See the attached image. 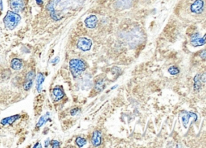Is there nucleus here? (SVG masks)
<instances>
[{"label":"nucleus","instance_id":"nucleus-1","mask_svg":"<svg viewBox=\"0 0 206 148\" xmlns=\"http://www.w3.org/2000/svg\"><path fill=\"white\" fill-rule=\"evenodd\" d=\"M20 15L18 13L12 11H8L6 12V16L3 19V23L7 29L13 30L17 27L19 23L20 22Z\"/></svg>","mask_w":206,"mask_h":148},{"label":"nucleus","instance_id":"nucleus-2","mask_svg":"<svg viewBox=\"0 0 206 148\" xmlns=\"http://www.w3.org/2000/svg\"><path fill=\"white\" fill-rule=\"evenodd\" d=\"M69 69L73 77H79L86 69V64L84 60L80 59H72L69 61Z\"/></svg>","mask_w":206,"mask_h":148},{"label":"nucleus","instance_id":"nucleus-3","mask_svg":"<svg viewBox=\"0 0 206 148\" xmlns=\"http://www.w3.org/2000/svg\"><path fill=\"white\" fill-rule=\"evenodd\" d=\"M92 40L90 39L87 38V37H81V38L77 40V47L78 49L83 51V52H87L91 49Z\"/></svg>","mask_w":206,"mask_h":148},{"label":"nucleus","instance_id":"nucleus-4","mask_svg":"<svg viewBox=\"0 0 206 148\" xmlns=\"http://www.w3.org/2000/svg\"><path fill=\"white\" fill-rule=\"evenodd\" d=\"M205 11V2L204 0H195L190 5V11L193 14L200 15Z\"/></svg>","mask_w":206,"mask_h":148},{"label":"nucleus","instance_id":"nucleus-5","mask_svg":"<svg viewBox=\"0 0 206 148\" xmlns=\"http://www.w3.org/2000/svg\"><path fill=\"white\" fill-rule=\"evenodd\" d=\"M191 45L193 47H200L203 46L204 45L206 44V34L203 37H200L199 33H195L192 36H191Z\"/></svg>","mask_w":206,"mask_h":148},{"label":"nucleus","instance_id":"nucleus-6","mask_svg":"<svg viewBox=\"0 0 206 148\" xmlns=\"http://www.w3.org/2000/svg\"><path fill=\"white\" fill-rule=\"evenodd\" d=\"M198 119V116L192 112H187V111H184L182 112V117H181V120H182L183 126H184V128H188L189 126V120L193 119V121H197Z\"/></svg>","mask_w":206,"mask_h":148},{"label":"nucleus","instance_id":"nucleus-7","mask_svg":"<svg viewBox=\"0 0 206 148\" xmlns=\"http://www.w3.org/2000/svg\"><path fill=\"white\" fill-rule=\"evenodd\" d=\"M35 71L34 70H31L30 72L27 73L26 76V79H25V82L24 84V89L26 90V91H28L30 90V89L32 88L33 84V80L35 78Z\"/></svg>","mask_w":206,"mask_h":148},{"label":"nucleus","instance_id":"nucleus-8","mask_svg":"<svg viewBox=\"0 0 206 148\" xmlns=\"http://www.w3.org/2000/svg\"><path fill=\"white\" fill-rule=\"evenodd\" d=\"M10 6L12 10H13V11L18 13L24 10V3L22 0H11Z\"/></svg>","mask_w":206,"mask_h":148},{"label":"nucleus","instance_id":"nucleus-9","mask_svg":"<svg viewBox=\"0 0 206 148\" xmlns=\"http://www.w3.org/2000/svg\"><path fill=\"white\" fill-rule=\"evenodd\" d=\"M52 93H53V100L55 101H60L65 96V92H64V90L62 89L61 86H56L53 89V92Z\"/></svg>","mask_w":206,"mask_h":148},{"label":"nucleus","instance_id":"nucleus-10","mask_svg":"<svg viewBox=\"0 0 206 148\" xmlns=\"http://www.w3.org/2000/svg\"><path fill=\"white\" fill-rule=\"evenodd\" d=\"M85 24L86 27H88L89 29H94L96 27L97 24V16L94 15H91L88 16L85 19Z\"/></svg>","mask_w":206,"mask_h":148},{"label":"nucleus","instance_id":"nucleus-11","mask_svg":"<svg viewBox=\"0 0 206 148\" xmlns=\"http://www.w3.org/2000/svg\"><path fill=\"white\" fill-rule=\"evenodd\" d=\"M92 144L94 147H99L102 144V133L100 130H95L93 133Z\"/></svg>","mask_w":206,"mask_h":148},{"label":"nucleus","instance_id":"nucleus-12","mask_svg":"<svg viewBox=\"0 0 206 148\" xmlns=\"http://www.w3.org/2000/svg\"><path fill=\"white\" fill-rule=\"evenodd\" d=\"M20 119V115L19 114H16V115L11 116V117H8V118H6V119H3L2 121H0V123L3 126H6V125H12L13 124V122H15L16 120Z\"/></svg>","mask_w":206,"mask_h":148},{"label":"nucleus","instance_id":"nucleus-13","mask_svg":"<svg viewBox=\"0 0 206 148\" xmlns=\"http://www.w3.org/2000/svg\"><path fill=\"white\" fill-rule=\"evenodd\" d=\"M44 80H45V77L44 75L42 73H39L36 78V90L39 93L42 91V86L44 82Z\"/></svg>","mask_w":206,"mask_h":148},{"label":"nucleus","instance_id":"nucleus-14","mask_svg":"<svg viewBox=\"0 0 206 148\" xmlns=\"http://www.w3.org/2000/svg\"><path fill=\"white\" fill-rule=\"evenodd\" d=\"M11 67H12V69H14L15 71H19L20 70L21 68H23V62L22 60L18 58H15L12 60V63H11Z\"/></svg>","mask_w":206,"mask_h":148},{"label":"nucleus","instance_id":"nucleus-15","mask_svg":"<svg viewBox=\"0 0 206 148\" xmlns=\"http://www.w3.org/2000/svg\"><path fill=\"white\" fill-rule=\"evenodd\" d=\"M105 86H106V81H105L104 79H101V80H97L94 85L95 91L97 93L102 91L103 89H105Z\"/></svg>","mask_w":206,"mask_h":148},{"label":"nucleus","instance_id":"nucleus-16","mask_svg":"<svg viewBox=\"0 0 206 148\" xmlns=\"http://www.w3.org/2000/svg\"><path fill=\"white\" fill-rule=\"evenodd\" d=\"M49 115H50V114H49V113H47L46 114H44V115L42 116L41 118L39 119V121L37 122V124H36V127L37 128L41 127L43 125L45 124V123L49 120Z\"/></svg>","mask_w":206,"mask_h":148},{"label":"nucleus","instance_id":"nucleus-17","mask_svg":"<svg viewBox=\"0 0 206 148\" xmlns=\"http://www.w3.org/2000/svg\"><path fill=\"white\" fill-rule=\"evenodd\" d=\"M201 80H200V74H197L194 77V89L196 91H198L201 85Z\"/></svg>","mask_w":206,"mask_h":148},{"label":"nucleus","instance_id":"nucleus-18","mask_svg":"<svg viewBox=\"0 0 206 148\" xmlns=\"http://www.w3.org/2000/svg\"><path fill=\"white\" fill-rule=\"evenodd\" d=\"M87 143L86 139H84L82 137H78L76 139V144H77L79 147H83Z\"/></svg>","mask_w":206,"mask_h":148},{"label":"nucleus","instance_id":"nucleus-19","mask_svg":"<svg viewBox=\"0 0 206 148\" xmlns=\"http://www.w3.org/2000/svg\"><path fill=\"white\" fill-rule=\"evenodd\" d=\"M168 73L171 75H177L180 73V69L176 67V66H171L170 68H168Z\"/></svg>","mask_w":206,"mask_h":148},{"label":"nucleus","instance_id":"nucleus-20","mask_svg":"<svg viewBox=\"0 0 206 148\" xmlns=\"http://www.w3.org/2000/svg\"><path fill=\"white\" fill-rule=\"evenodd\" d=\"M50 144L52 146V147L53 148H57L60 147V142L56 140H52L50 141Z\"/></svg>","mask_w":206,"mask_h":148},{"label":"nucleus","instance_id":"nucleus-21","mask_svg":"<svg viewBox=\"0 0 206 148\" xmlns=\"http://www.w3.org/2000/svg\"><path fill=\"white\" fill-rule=\"evenodd\" d=\"M79 111H80L79 108H75V109H73V110H71V111H70V114H71V115H73V116L76 115V114H77V113L79 112Z\"/></svg>","mask_w":206,"mask_h":148},{"label":"nucleus","instance_id":"nucleus-22","mask_svg":"<svg viewBox=\"0 0 206 148\" xmlns=\"http://www.w3.org/2000/svg\"><path fill=\"white\" fill-rule=\"evenodd\" d=\"M200 80L201 82H206V73L200 74Z\"/></svg>","mask_w":206,"mask_h":148},{"label":"nucleus","instance_id":"nucleus-23","mask_svg":"<svg viewBox=\"0 0 206 148\" xmlns=\"http://www.w3.org/2000/svg\"><path fill=\"white\" fill-rule=\"evenodd\" d=\"M200 56L202 59H206V49L205 50H204L203 52H201V53H200Z\"/></svg>","mask_w":206,"mask_h":148},{"label":"nucleus","instance_id":"nucleus-24","mask_svg":"<svg viewBox=\"0 0 206 148\" xmlns=\"http://www.w3.org/2000/svg\"><path fill=\"white\" fill-rule=\"evenodd\" d=\"M59 60H60L59 57H56V58H55V59L53 60V61H52V63H53V64H56V63L59 61Z\"/></svg>","mask_w":206,"mask_h":148},{"label":"nucleus","instance_id":"nucleus-25","mask_svg":"<svg viewBox=\"0 0 206 148\" xmlns=\"http://www.w3.org/2000/svg\"><path fill=\"white\" fill-rule=\"evenodd\" d=\"M33 147H34V148H38V147L39 148H41L42 146H41V144L40 143V142H37V143H36V144H35V145Z\"/></svg>","mask_w":206,"mask_h":148},{"label":"nucleus","instance_id":"nucleus-26","mask_svg":"<svg viewBox=\"0 0 206 148\" xmlns=\"http://www.w3.org/2000/svg\"><path fill=\"white\" fill-rule=\"evenodd\" d=\"M35 2H36V3H37L38 5H40V6H41L42 4H43V0H35Z\"/></svg>","mask_w":206,"mask_h":148},{"label":"nucleus","instance_id":"nucleus-27","mask_svg":"<svg viewBox=\"0 0 206 148\" xmlns=\"http://www.w3.org/2000/svg\"><path fill=\"white\" fill-rule=\"evenodd\" d=\"M61 0H52V3L54 4V5H56V3H58L59 2H61Z\"/></svg>","mask_w":206,"mask_h":148},{"label":"nucleus","instance_id":"nucleus-28","mask_svg":"<svg viewBox=\"0 0 206 148\" xmlns=\"http://www.w3.org/2000/svg\"><path fill=\"white\" fill-rule=\"evenodd\" d=\"M2 10H3V1L0 0V11H2Z\"/></svg>","mask_w":206,"mask_h":148},{"label":"nucleus","instance_id":"nucleus-29","mask_svg":"<svg viewBox=\"0 0 206 148\" xmlns=\"http://www.w3.org/2000/svg\"><path fill=\"white\" fill-rule=\"evenodd\" d=\"M49 142H50V141H49V140H47V141L45 142V147H48V143H49Z\"/></svg>","mask_w":206,"mask_h":148}]
</instances>
